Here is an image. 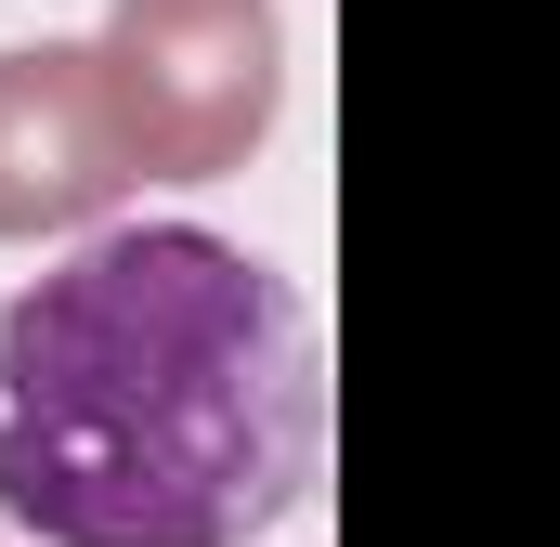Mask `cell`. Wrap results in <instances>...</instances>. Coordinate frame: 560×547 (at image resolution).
<instances>
[{
  "label": "cell",
  "instance_id": "cell-3",
  "mask_svg": "<svg viewBox=\"0 0 560 547\" xmlns=\"http://www.w3.org/2000/svg\"><path fill=\"white\" fill-rule=\"evenodd\" d=\"M118 196H131V143H118V105H105L92 39L0 53V248L105 235Z\"/></svg>",
  "mask_w": 560,
  "mask_h": 547
},
{
  "label": "cell",
  "instance_id": "cell-2",
  "mask_svg": "<svg viewBox=\"0 0 560 547\" xmlns=\"http://www.w3.org/2000/svg\"><path fill=\"white\" fill-rule=\"evenodd\" d=\"M105 105L131 143V183H222L248 170L287 105L275 0H105Z\"/></svg>",
  "mask_w": 560,
  "mask_h": 547
},
{
  "label": "cell",
  "instance_id": "cell-1",
  "mask_svg": "<svg viewBox=\"0 0 560 547\" xmlns=\"http://www.w3.org/2000/svg\"><path fill=\"white\" fill-rule=\"evenodd\" d=\"M326 469V352L209 222H105L0 300V522L39 547H248Z\"/></svg>",
  "mask_w": 560,
  "mask_h": 547
}]
</instances>
